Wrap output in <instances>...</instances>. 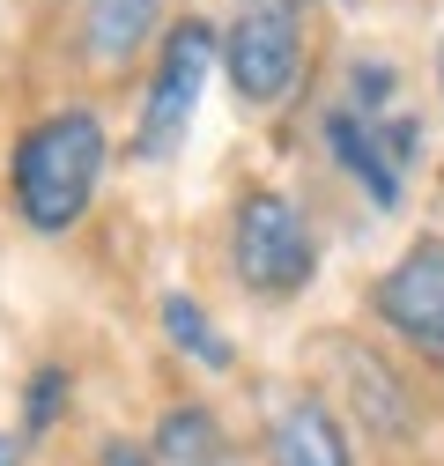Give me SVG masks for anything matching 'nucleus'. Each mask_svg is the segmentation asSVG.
Masks as SVG:
<instances>
[{"label": "nucleus", "instance_id": "nucleus-2", "mask_svg": "<svg viewBox=\"0 0 444 466\" xmlns=\"http://www.w3.org/2000/svg\"><path fill=\"white\" fill-rule=\"evenodd\" d=\"M230 274L252 304H297L318 281V229L297 193L245 186L230 200Z\"/></svg>", "mask_w": 444, "mask_h": 466}, {"label": "nucleus", "instance_id": "nucleus-12", "mask_svg": "<svg viewBox=\"0 0 444 466\" xmlns=\"http://www.w3.org/2000/svg\"><path fill=\"white\" fill-rule=\"evenodd\" d=\"M341 104L348 111H370V119H385V111H400L408 104V67L393 60V52H348V67H341Z\"/></svg>", "mask_w": 444, "mask_h": 466}, {"label": "nucleus", "instance_id": "nucleus-4", "mask_svg": "<svg viewBox=\"0 0 444 466\" xmlns=\"http://www.w3.org/2000/svg\"><path fill=\"white\" fill-rule=\"evenodd\" d=\"M311 75V8L304 0H237L222 23V82L245 111L289 104Z\"/></svg>", "mask_w": 444, "mask_h": 466}, {"label": "nucleus", "instance_id": "nucleus-16", "mask_svg": "<svg viewBox=\"0 0 444 466\" xmlns=\"http://www.w3.org/2000/svg\"><path fill=\"white\" fill-rule=\"evenodd\" d=\"M207 466H252V459H245V451L230 444V451H222V459H207Z\"/></svg>", "mask_w": 444, "mask_h": 466}, {"label": "nucleus", "instance_id": "nucleus-11", "mask_svg": "<svg viewBox=\"0 0 444 466\" xmlns=\"http://www.w3.org/2000/svg\"><path fill=\"white\" fill-rule=\"evenodd\" d=\"M156 319H163V333H171V348H178V356H193L200 370H237V348L230 340H222V326L207 319V304L193 297V289H163V297H156Z\"/></svg>", "mask_w": 444, "mask_h": 466}, {"label": "nucleus", "instance_id": "nucleus-5", "mask_svg": "<svg viewBox=\"0 0 444 466\" xmlns=\"http://www.w3.org/2000/svg\"><path fill=\"white\" fill-rule=\"evenodd\" d=\"M222 67V30L207 15H171L156 37V60H148V89L134 111V156L141 163H171L193 134V111L207 75Z\"/></svg>", "mask_w": 444, "mask_h": 466}, {"label": "nucleus", "instance_id": "nucleus-3", "mask_svg": "<svg viewBox=\"0 0 444 466\" xmlns=\"http://www.w3.org/2000/svg\"><path fill=\"white\" fill-rule=\"evenodd\" d=\"M326 378H333V407L341 422L356 415V430L385 451H415L422 430H429V407H422V385H415V363L400 348H378L363 333H326Z\"/></svg>", "mask_w": 444, "mask_h": 466}, {"label": "nucleus", "instance_id": "nucleus-1", "mask_svg": "<svg viewBox=\"0 0 444 466\" xmlns=\"http://www.w3.org/2000/svg\"><path fill=\"white\" fill-rule=\"evenodd\" d=\"M104 163H111V134L96 119V104H60L37 127H23L15 156H8V200H15L23 229H37V238L75 229L104 186Z\"/></svg>", "mask_w": 444, "mask_h": 466}, {"label": "nucleus", "instance_id": "nucleus-17", "mask_svg": "<svg viewBox=\"0 0 444 466\" xmlns=\"http://www.w3.org/2000/svg\"><path fill=\"white\" fill-rule=\"evenodd\" d=\"M0 466H15V437H0Z\"/></svg>", "mask_w": 444, "mask_h": 466}, {"label": "nucleus", "instance_id": "nucleus-9", "mask_svg": "<svg viewBox=\"0 0 444 466\" xmlns=\"http://www.w3.org/2000/svg\"><path fill=\"white\" fill-rule=\"evenodd\" d=\"M163 0H82V60L96 75H126L163 37Z\"/></svg>", "mask_w": 444, "mask_h": 466}, {"label": "nucleus", "instance_id": "nucleus-6", "mask_svg": "<svg viewBox=\"0 0 444 466\" xmlns=\"http://www.w3.org/2000/svg\"><path fill=\"white\" fill-rule=\"evenodd\" d=\"M370 319L400 348L415 370L444 378V222L415 229V238L370 274Z\"/></svg>", "mask_w": 444, "mask_h": 466}, {"label": "nucleus", "instance_id": "nucleus-15", "mask_svg": "<svg viewBox=\"0 0 444 466\" xmlns=\"http://www.w3.org/2000/svg\"><path fill=\"white\" fill-rule=\"evenodd\" d=\"M429 96H437V111H444V30H437V45H429Z\"/></svg>", "mask_w": 444, "mask_h": 466}, {"label": "nucleus", "instance_id": "nucleus-13", "mask_svg": "<svg viewBox=\"0 0 444 466\" xmlns=\"http://www.w3.org/2000/svg\"><path fill=\"white\" fill-rule=\"evenodd\" d=\"M52 415H67V370H37V378H30V415H23V422L45 430Z\"/></svg>", "mask_w": 444, "mask_h": 466}, {"label": "nucleus", "instance_id": "nucleus-18", "mask_svg": "<svg viewBox=\"0 0 444 466\" xmlns=\"http://www.w3.org/2000/svg\"><path fill=\"white\" fill-rule=\"evenodd\" d=\"M304 8H318V0H304Z\"/></svg>", "mask_w": 444, "mask_h": 466}, {"label": "nucleus", "instance_id": "nucleus-7", "mask_svg": "<svg viewBox=\"0 0 444 466\" xmlns=\"http://www.w3.org/2000/svg\"><path fill=\"white\" fill-rule=\"evenodd\" d=\"M259 466H356V437L341 407L311 385H289L259 415Z\"/></svg>", "mask_w": 444, "mask_h": 466}, {"label": "nucleus", "instance_id": "nucleus-10", "mask_svg": "<svg viewBox=\"0 0 444 466\" xmlns=\"http://www.w3.org/2000/svg\"><path fill=\"white\" fill-rule=\"evenodd\" d=\"M148 451H156V466H207V459L230 451V430H222V415L207 400H171L156 437H148Z\"/></svg>", "mask_w": 444, "mask_h": 466}, {"label": "nucleus", "instance_id": "nucleus-8", "mask_svg": "<svg viewBox=\"0 0 444 466\" xmlns=\"http://www.w3.org/2000/svg\"><path fill=\"white\" fill-rule=\"evenodd\" d=\"M318 141H326V163L341 170V178L378 208V215H400L408 208V170L393 156V141H385V119H370V111H348L341 96H333L318 111Z\"/></svg>", "mask_w": 444, "mask_h": 466}, {"label": "nucleus", "instance_id": "nucleus-14", "mask_svg": "<svg viewBox=\"0 0 444 466\" xmlns=\"http://www.w3.org/2000/svg\"><path fill=\"white\" fill-rule=\"evenodd\" d=\"M96 466H156V451H148V444H126V437H111V444L96 451Z\"/></svg>", "mask_w": 444, "mask_h": 466}]
</instances>
